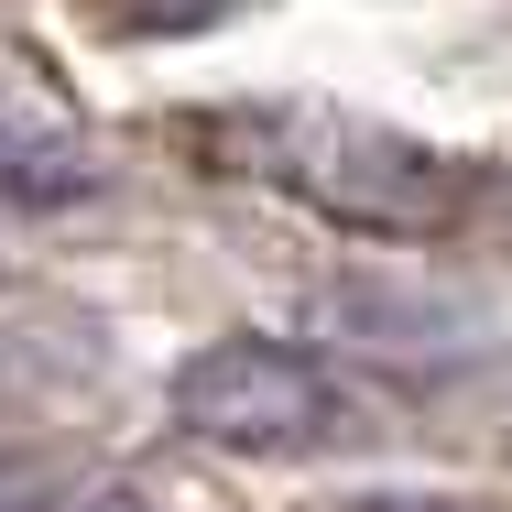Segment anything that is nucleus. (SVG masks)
Wrapping results in <instances>:
<instances>
[{"label":"nucleus","mask_w":512,"mask_h":512,"mask_svg":"<svg viewBox=\"0 0 512 512\" xmlns=\"http://www.w3.org/2000/svg\"><path fill=\"white\" fill-rule=\"evenodd\" d=\"M207 142H218L240 175L306 197L316 218H338V229H371V240H436V229H458V207H469V175H458L447 153H425V142L360 120V109H240V120H218Z\"/></svg>","instance_id":"obj_1"},{"label":"nucleus","mask_w":512,"mask_h":512,"mask_svg":"<svg viewBox=\"0 0 512 512\" xmlns=\"http://www.w3.org/2000/svg\"><path fill=\"white\" fill-rule=\"evenodd\" d=\"M175 425L218 458H306L349 425V382L295 338H207L175 371Z\"/></svg>","instance_id":"obj_2"},{"label":"nucleus","mask_w":512,"mask_h":512,"mask_svg":"<svg viewBox=\"0 0 512 512\" xmlns=\"http://www.w3.org/2000/svg\"><path fill=\"white\" fill-rule=\"evenodd\" d=\"M88 186H99V142L22 55H0V197H88Z\"/></svg>","instance_id":"obj_3"},{"label":"nucleus","mask_w":512,"mask_h":512,"mask_svg":"<svg viewBox=\"0 0 512 512\" xmlns=\"http://www.w3.org/2000/svg\"><path fill=\"white\" fill-rule=\"evenodd\" d=\"M240 0H99L109 33H207V22H229Z\"/></svg>","instance_id":"obj_4"}]
</instances>
